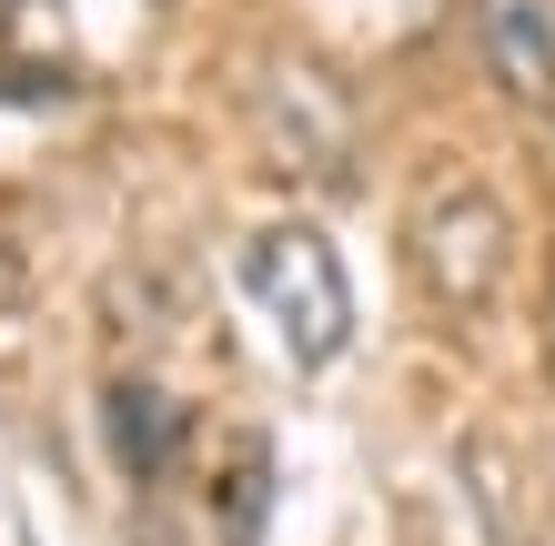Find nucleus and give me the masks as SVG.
Returning <instances> with one entry per match:
<instances>
[{
  "instance_id": "obj_2",
  "label": "nucleus",
  "mask_w": 555,
  "mask_h": 546,
  "mask_svg": "<svg viewBox=\"0 0 555 546\" xmlns=\"http://www.w3.org/2000/svg\"><path fill=\"white\" fill-rule=\"evenodd\" d=\"M243 294H253V314L283 334V355L304 374H323L353 344V274H344L323 223H263L243 243Z\"/></svg>"
},
{
  "instance_id": "obj_5",
  "label": "nucleus",
  "mask_w": 555,
  "mask_h": 546,
  "mask_svg": "<svg viewBox=\"0 0 555 546\" xmlns=\"http://www.w3.org/2000/svg\"><path fill=\"white\" fill-rule=\"evenodd\" d=\"M535 355H545V374H555V253H545V294H535Z\"/></svg>"
},
{
  "instance_id": "obj_3",
  "label": "nucleus",
  "mask_w": 555,
  "mask_h": 546,
  "mask_svg": "<svg viewBox=\"0 0 555 546\" xmlns=\"http://www.w3.org/2000/svg\"><path fill=\"white\" fill-rule=\"evenodd\" d=\"M475 72L526 112H555V0H465Z\"/></svg>"
},
{
  "instance_id": "obj_4",
  "label": "nucleus",
  "mask_w": 555,
  "mask_h": 546,
  "mask_svg": "<svg viewBox=\"0 0 555 546\" xmlns=\"http://www.w3.org/2000/svg\"><path fill=\"white\" fill-rule=\"evenodd\" d=\"M102 426H112V456L132 466V475H152V466L182 445V405L162 395L152 374H112V384H102Z\"/></svg>"
},
{
  "instance_id": "obj_1",
  "label": "nucleus",
  "mask_w": 555,
  "mask_h": 546,
  "mask_svg": "<svg viewBox=\"0 0 555 546\" xmlns=\"http://www.w3.org/2000/svg\"><path fill=\"white\" fill-rule=\"evenodd\" d=\"M395 253H404V283H414L424 314L485 325V314L505 304V283H515V203L495 192V173L435 163L414 182V203H404Z\"/></svg>"
}]
</instances>
